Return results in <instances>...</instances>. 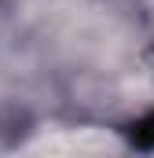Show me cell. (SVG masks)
Segmentation results:
<instances>
[{
    "instance_id": "obj_1",
    "label": "cell",
    "mask_w": 154,
    "mask_h": 158,
    "mask_svg": "<svg viewBox=\"0 0 154 158\" xmlns=\"http://www.w3.org/2000/svg\"><path fill=\"white\" fill-rule=\"evenodd\" d=\"M132 140H136L140 147L154 151V110H151V114H143V118L132 125Z\"/></svg>"
}]
</instances>
